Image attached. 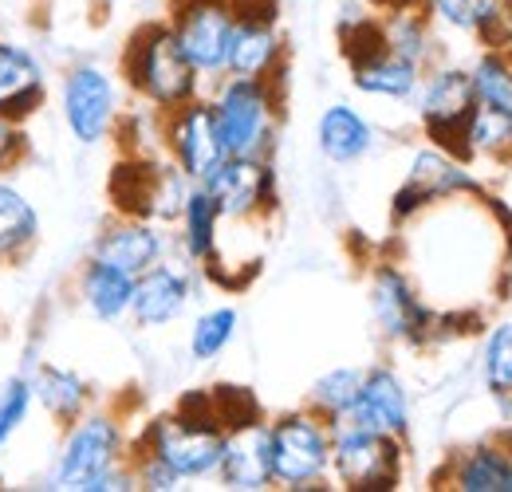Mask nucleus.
<instances>
[{"mask_svg": "<svg viewBox=\"0 0 512 492\" xmlns=\"http://www.w3.org/2000/svg\"><path fill=\"white\" fill-rule=\"evenodd\" d=\"M225 441H229V433L213 414V398H209V390H201V394H186L178 402V410L146 422L142 437L130 449L154 453L162 465H170L178 473V481H201V477H217Z\"/></svg>", "mask_w": 512, "mask_h": 492, "instance_id": "obj_1", "label": "nucleus"}, {"mask_svg": "<svg viewBox=\"0 0 512 492\" xmlns=\"http://www.w3.org/2000/svg\"><path fill=\"white\" fill-rule=\"evenodd\" d=\"M123 75H127L130 91L146 99L158 115H170L193 99H201V71L182 52L170 20L142 24L130 36L127 52H123Z\"/></svg>", "mask_w": 512, "mask_h": 492, "instance_id": "obj_2", "label": "nucleus"}, {"mask_svg": "<svg viewBox=\"0 0 512 492\" xmlns=\"http://www.w3.org/2000/svg\"><path fill=\"white\" fill-rule=\"evenodd\" d=\"M221 138L229 154H260L268 158L272 138H276V115H280V95L276 79H241L225 75L213 99Z\"/></svg>", "mask_w": 512, "mask_h": 492, "instance_id": "obj_3", "label": "nucleus"}, {"mask_svg": "<svg viewBox=\"0 0 512 492\" xmlns=\"http://www.w3.org/2000/svg\"><path fill=\"white\" fill-rule=\"evenodd\" d=\"M272 437V477L284 489H320L331 473V422L316 410H288L268 422Z\"/></svg>", "mask_w": 512, "mask_h": 492, "instance_id": "obj_4", "label": "nucleus"}, {"mask_svg": "<svg viewBox=\"0 0 512 492\" xmlns=\"http://www.w3.org/2000/svg\"><path fill=\"white\" fill-rule=\"evenodd\" d=\"M331 473L351 492H394L402 485V437L363 426H331Z\"/></svg>", "mask_w": 512, "mask_h": 492, "instance_id": "obj_5", "label": "nucleus"}, {"mask_svg": "<svg viewBox=\"0 0 512 492\" xmlns=\"http://www.w3.org/2000/svg\"><path fill=\"white\" fill-rule=\"evenodd\" d=\"M193 182L174 162H150V158H127L111 174V201L119 217H142V221H178L186 209Z\"/></svg>", "mask_w": 512, "mask_h": 492, "instance_id": "obj_6", "label": "nucleus"}, {"mask_svg": "<svg viewBox=\"0 0 512 492\" xmlns=\"http://www.w3.org/2000/svg\"><path fill=\"white\" fill-rule=\"evenodd\" d=\"M119 461H127V437H123L119 418H111V414H83L79 422L67 426L56 469H52V489L83 492L95 477H103Z\"/></svg>", "mask_w": 512, "mask_h": 492, "instance_id": "obj_7", "label": "nucleus"}, {"mask_svg": "<svg viewBox=\"0 0 512 492\" xmlns=\"http://www.w3.org/2000/svg\"><path fill=\"white\" fill-rule=\"evenodd\" d=\"M477 91H473V75L465 67H438L422 87H418V119L426 138L446 150L453 158H469L465 146V130L477 111Z\"/></svg>", "mask_w": 512, "mask_h": 492, "instance_id": "obj_8", "label": "nucleus"}, {"mask_svg": "<svg viewBox=\"0 0 512 492\" xmlns=\"http://www.w3.org/2000/svg\"><path fill=\"white\" fill-rule=\"evenodd\" d=\"M162 138L170 150V162L190 178L193 185H205L221 162L229 158V146L221 138L213 99H193L186 107L162 115Z\"/></svg>", "mask_w": 512, "mask_h": 492, "instance_id": "obj_9", "label": "nucleus"}, {"mask_svg": "<svg viewBox=\"0 0 512 492\" xmlns=\"http://www.w3.org/2000/svg\"><path fill=\"white\" fill-rule=\"evenodd\" d=\"M170 28L182 52L201 71V79H225L229 44H233V0H174Z\"/></svg>", "mask_w": 512, "mask_h": 492, "instance_id": "obj_10", "label": "nucleus"}, {"mask_svg": "<svg viewBox=\"0 0 512 492\" xmlns=\"http://www.w3.org/2000/svg\"><path fill=\"white\" fill-rule=\"evenodd\" d=\"M60 111L79 146H99L119 119V87L99 63H75L60 83Z\"/></svg>", "mask_w": 512, "mask_h": 492, "instance_id": "obj_11", "label": "nucleus"}, {"mask_svg": "<svg viewBox=\"0 0 512 492\" xmlns=\"http://www.w3.org/2000/svg\"><path fill=\"white\" fill-rule=\"evenodd\" d=\"M205 189L221 221H256L276 209V170L260 154H229Z\"/></svg>", "mask_w": 512, "mask_h": 492, "instance_id": "obj_12", "label": "nucleus"}, {"mask_svg": "<svg viewBox=\"0 0 512 492\" xmlns=\"http://www.w3.org/2000/svg\"><path fill=\"white\" fill-rule=\"evenodd\" d=\"M371 311H375L379 331L394 343L422 347L434 335V311L422 304L414 284L394 264H379L371 272Z\"/></svg>", "mask_w": 512, "mask_h": 492, "instance_id": "obj_13", "label": "nucleus"}, {"mask_svg": "<svg viewBox=\"0 0 512 492\" xmlns=\"http://www.w3.org/2000/svg\"><path fill=\"white\" fill-rule=\"evenodd\" d=\"M469 189H477V182L461 166V158H453V154L438 150V146H426V150L414 154L406 182L398 185V193L390 197V217L406 221L418 209H426L430 201H442L449 193H469Z\"/></svg>", "mask_w": 512, "mask_h": 492, "instance_id": "obj_14", "label": "nucleus"}, {"mask_svg": "<svg viewBox=\"0 0 512 492\" xmlns=\"http://www.w3.org/2000/svg\"><path fill=\"white\" fill-rule=\"evenodd\" d=\"M343 422L347 426H363V430L406 437V430H410V398H406L402 378L390 367L367 370L363 374V390H359V398H355V406L347 410Z\"/></svg>", "mask_w": 512, "mask_h": 492, "instance_id": "obj_15", "label": "nucleus"}, {"mask_svg": "<svg viewBox=\"0 0 512 492\" xmlns=\"http://www.w3.org/2000/svg\"><path fill=\"white\" fill-rule=\"evenodd\" d=\"M190 296H193L190 276H186L182 268L158 260L154 268H146L142 276H134L130 319H134L138 327H166V323H174V319L186 311Z\"/></svg>", "mask_w": 512, "mask_h": 492, "instance_id": "obj_16", "label": "nucleus"}, {"mask_svg": "<svg viewBox=\"0 0 512 492\" xmlns=\"http://www.w3.org/2000/svg\"><path fill=\"white\" fill-rule=\"evenodd\" d=\"M225 75L241 79H280L284 75V40L272 16H237Z\"/></svg>", "mask_w": 512, "mask_h": 492, "instance_id": "obj_17", "label": "nucleus"}, {"mask_svg": "<svg viewBox=\"0 0 512 492\" xmlns=\"http://www.w3.org/2000/svg\"><path fill=\"white\" fill-rule=\"evenodd\" d=\"M48 99V79L40 60L24 44L0 40V115L12 123H28Z\"/></svg>", "mask_w": 512, "mask_h": 492, "instance_id": "obj_18", "label": "nucleus"}, {"mask_svg": "<svg viewBox=\"0 0 512 492\" xmlns=\"http://www.w3.org/2000/svg\"><path fill=\"white\" fill-rule=\"evenodd\" d=\"M95 260H107L115 268H123L130 276H142L146 268H154L162 256H166V237L158 233L154 221H142V217H119L115 225H107L95 248H91Z\"/></svg>", "mask_w": 512, "mask_h": 492, "instance_id": "obj_19", "label": "nucleus"}, {"mask_svg": "<svg viewBox=\"0 0 512 492\" xmlns=\"http://www.w3.org/2000/svg\"><path fill=\"white\" fill-rule=\"evenodd\" d=\"M217 481L225 489L256 492L276 485L272 477V437H268V422H256L249 430L229 433L225 441V457L217 469Z\"/></svg>", "mask_w": 512, "mask_h": 492, "instance_id": "obj_20", "label": "nucleus"}, {"mask_svg": "<svg viewBox=\"0 0 512 492\" xmlns=\"http://www.w3.org/2000/svg\"><path fill=\"white\" fill-rule=\"evenodd\" d=\"M442 481L457 492H512V449L505 441L461 449L449 457Z\"/></svg>", "mask_w": 512, "mask_h": 492, "instance_id": "obj_21", "label": "nucleus"}, {"mask_svg": "<svg viewBox=\"0 0 512 492\" xmlns=\"http://www.w3.org/2000/svg\"><path fill=\"white\" fill-rule=\"evenodd\" d=\"M351 63V83L363 95H379V99H410L422 87V67L402 56H394L390 48H375L367 56H355Z\"/></svg>", "mask_w": 512, "mask_h": 492, "instance_id": "obj_22", "label": "nucleus"}, {"mask_svg": "<svg viewBox=\"0 0 512 492\" xmlns=\"http://www.w3.org/2000/svg\"><path fill=\"white\" fill-rule=\"evenodd\" d=\"M79 300L99 323H119L130 315V300H134V276L107 264V260H87L79 272Z\"/></svg>", "mask_w": 512, "mask_h": 492, "instance_id": "obj_23", "label": "nucleus"}, {"mask_svg": "<svg viewBox=\"0 0 512 492\" xmlns=\"http://www.w3.org/2000/svg\"><path fill=\"white\" fill-rule=\"evenodd\" d=\"M316 142H320V154L335 166H351L359 158H367L375 150V130L371 123L347 107V103H335L320 115V126H316Z\"/></svg>", "mask_w": 512, "mask_h": 492, "instance_id": "obj_24", "label": "nucleus"}, {"mask_svg": "<svg viewBox=\"0 0 512 492\" xmlns=\"http://www.w3.org/2000/svg\"><path fill=\"white\" fill-rule=\"evenodd\" d=\"M32 386H36V402H40V406L48 410V418H52L56 426H64V430L71 422H79V418L87 414V406H91V386H87V378L67 367H56V363H44V367L36 370Z\"/></svg>", "mask_w": 512, "mask_h": 492, "instance_id": "obj_25", "label": "nucleus"}, {"mask_svg": "<svg viewBox=\"0 0 512 492\" xmlns=\"http://www.w3.org/2000/svg\"><path fill=\"white\" fill-rule=\"evenodd\" d=\"M40 241V213L24 189L0 178V264L24 260Z\"/></svg>", "mask_w": 512, "mask_h": 492, "instance_id": "obj_26", "label": "nucleus"}, {"mask_svg": "<svg viewBox=\"0 0 512 492\" xmlns=\"http://www.w3.org/2000/svg\"><path fill=\"white\" fill-rule=\"evenodd\" d=\"M430 16H438L442 24L481 36L497 48V40H505V20L512 12V0H426Z\"/></svg>", "mask_w": 512, "mask_h": 492, "instance_id": "obj_27", "label": "nucleus"}, {"mask_svg": "<svg viewBox=\"0 0 512 492\" xmlns=\"http://www.w3.org/2000/svg\"><path fill=\"white\" fill-rule=\"evenodd\" d=\"M182 245L186 256L197 264H209L217 256V225H221V213H217V201L209 197L205 185H193L190 197H186V209H182Z\"/></svg>", "mask_w": 512, "mask_h": 492, "instance_id": "obj_28", "label": "nucleus"}, {"mask_svg": "<svg viewBox=\"0 0 512 492\" xmlns=\"http://www.w3.org/2000/svg\"><path fill=\"white\" fill-rule=\"evenodd\" d=\"M363 374H367V370H355V367L327 370L323 378H316V386L308 390V410H316L331 426L343 422L347 410L355 406L359 390H363Z\"/></svg>", "mask_w": 512, "mask_h": 492, "instance_id": "obj_29", "label": "nucleus"}, {"mask_svg": "<svg viewBox=\"0 0 512 492\" xmlns=\"http://www.w3.org/2000/svg\"><path fill=\"white\" fill-rule=\"evenodd\" d=\"M383 36H386V48H390L394 56L418 63V67L426 63L430 44H434V40H430V20H426V12L406 8V4H398L383 20Z\"/></svg>", "mask_w": 512, "mask_h": 492, "instance_id": "obj_30", "label": "nucleus"}, {"mask_svg": "<svg viewBox=\"0 0 512 492\" xmlns=\"http://www.w3.org/2000/svg\"><path fill=\"white\" fill-rule=\"evenodd\" d=\"M469 158H505L512 162V115L497 107H477L465 130Z\"/></svg>", "mask_w": 512, "mask_h": 492, "instance_id": "obj_31", "label": "nucleus"}, {"mask_svg": "<svg viewBox=\"0 0 512 492\" xmlns=\"http://www.w3.org/2000/svg\"><path fill=\"white\" fill-rule=\"evenodd\" d=\"M469 75H473V91H477V103H481V107H497V111H509L512 115V52L509 48L485 52Z\"/></svg>", "mask_w": 512, "mask_h": 492, "instance_id": "obj_32", "label": "nucleus"}, {"mask_svg": "<svg viewBox=\"0 0 512 492\" xmlns=\"http://www.w3.org/2000/svg\"><path fill=\"white\" fill-rule=\"evenodd\" d=\"M237 323H241L237 308H209L205 315H197V323L190 327V355L197 363L217 359L233 343Z\"/></svg>", "mask_w": 512, "mask_h": 492, "instance_id": "obj_33", "label": "nucleus"}, {"mask_svg": "<svg viewBox=\"0 0 512 492\" xmlns=\"http://www.w3.org/2000/svg\"><path fill=\"white\" fill-rule=\"evenodd\" d=\"M209 398H213V414L225 426V433L249 430L256 422H264V406H260V398H256L249 386L221 382V386L209 390Z\"/></svg>", "mask_w": 512, "mask_h": 492, "instance_id": "obj_34", "label": "nucleus"}, {"mask_svg": "<svg viewBox=\"0 0 512 492\" xmlns=\"http://www.w3.org/2000/svg\"><path fill=\"white\" fill-rule=\"evenodd\" d=\"M36 402V386L28 374H12L0 386V449L20 433V426L28 422V410Z\"/></svg>", "mask_w": 512, "mask_h": 492, "instance_id": "obj_35", "label": "nucleus"}, {"mask_svg": "<svg viewBox=\"0 0 512 492\" xmlns=\"http://www.w3.org/2000/svg\"><path fill=\"white\" fill-rule=\"evenodd\" d=\"M485 382L497 398H512V323H501L485 343Z\"/></svg>", "mask_w": 512, "mask_h": 492, "instance_id": "obj_36", "label": "nucleus"}, {"mask_svg": "<svg viewBox=\"0 0 512 492\" xmlns=\"http://www.w3.org/2000/svg\"><path fill=\"white\" fill-rule=\"evenodd\" d=\"M28 154V134H24V123H12L0 115V178L8 170H16Z\"/></svg>", "mask_w": 512, "mask_h": 492, "instance_id": "obj_37", "label": "nucleus"}]
</instances>
